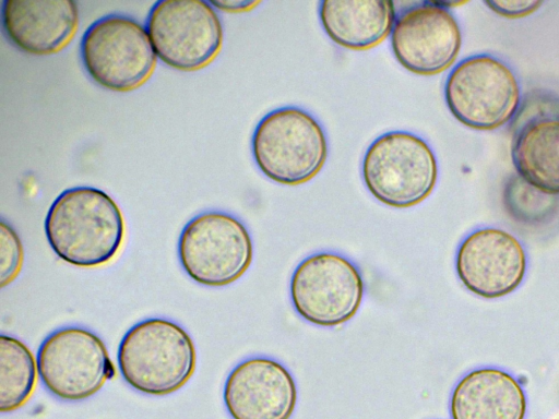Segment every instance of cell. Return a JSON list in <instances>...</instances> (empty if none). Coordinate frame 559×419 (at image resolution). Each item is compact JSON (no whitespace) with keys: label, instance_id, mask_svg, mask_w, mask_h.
<instances>
[{"label":"cell","instance_id":"2e32d148","mask_svg":"<svg viewBox=\"0 0 559 419\" xmlns=\"http://www.w3.org/2000/svg\"><path fill=\"white\" fill-rule=\"evenodd\" d=\"M452 419H524L526 397L519 381L498 368L466 373L450 398Z\"/></svg>","mask_w":559,"mask_h":419},{"label":"cell","instance_id":"7402d4cb","mask_svg":"<svg viewBox=\"0 0 559 419\" xmlns=\"http://www.w3.org/2000/svg\"><path fill=\"white\" fill-rule=\"evenodd\" d=\"M209 2L215 9L231 13L250 11L260 3L257 0H210Z\"/></svg>","mask_w":559,"mask_h":419},{"label":"cell","instance_id":"ba28073f","mask_svg":"<svg viewBox=\"0 0 559 419\" xmlns=\"http://www.w3.org/2000/svg\"><path fill=\"white\" fill-rule=\"evenodd\" d=\"M145 28L156 57L181 71L207 65L223 45V26L215 8L204 0H158Z\"/></svg>","mask_w":559,"mask_h":419},{"label":"cell","instance_id":"44dd1931","mask_svg":"<svg viewBox=\"0 0 559 419\" xmlns=\"http://www.w3.org/2000/svg\"><path fill=\"white\" fill-rule=\"evenodd\" d=\"M484 3L499 15L514 19L535 12L542 4L539 0H489Z\"/></svg>","mask_w":559,"mask_h":419},{"label":"cell","instance_id":"5bb4252c","mask_svg":"<svg viewBox=\"0 0 559 419\" xmlns=\"http://www.w3.org/2000/svg\"><path fill=\"white\" fill-rule=\"evenodd\" d=\"M223 397L233 419H290L297 404V387L282 363L257 356L230 371Z\"/></svg>","mask_w":559,"mask_h":419},{"label":"cell","instance_id":"d6986e66","mask_svg":"<svg viewBox=\"0 0 559 419\" xmlns=\"http://www.w3.org/2000/svg\"><path fill=\"white\" fill-rule=\"evenodd\" d=\"M502 203L514 220L538 225L548 222L557 213L559 195L536 188L514 172L503 182Z\"/></svg>","mask_w":559,"mask_h":419},{"label":"cell","instance_id":"30bf717a","mask_svg":"<svg viewBox=\"0 0 559 419\" xmlns=\"http://www.w3.org/2000/svg\"><path fill=\"white\" fill-rule=\"evenodd\" d=\"M37 370L53 396L70 402L86 399L115 375L103 340L78 326L49 334L37 352Z\"/></svg>","mask_w":559,"mask_h":419},{"label":"cell","instance_id":"7c38bea8","mask_svg":"<svg viewBox=\"0 0 559 419\" xmlns=\"http://www.w3.org/2000/svg\"><path fill=\"white\" fill-rule=\"evenodd\" d=\"M391 48L401 65L420 75L450 68L462 46L460 24L441 1H424L396 15Z\"/></svg>","mask_w":559,"mask_h":419},{"label":"cell","instance_id":"9c48e42d","mask_svg":"<svg viewBox=\"0 0 559 419\" xmlns=\"http://www.w3.org/2000/svg\"><path fill=\"white\" fill-rule=\"evenodd\" d=\"M289 292L300 318L317 326L334 327L357 313L365 284L360 271L349 259L322 251L307 256L296 266Z\"/></svg>","mask_w":559,"mask_h":419},{"label":"cell","instance_id":"ffe728a7","mask_svg":"<svg viewBox=\"0 0 559 419\" xmlns=\"http://www.w3.org/2000/svg\"><path fill=\"white\" fill-rule=\"evenodd\" d=\"M23 263V247L11 225L0 223V287L10 284L19 274Z\"/></svg>","mask_w":559,"mask_h":419},{"label":"cell","instance_id":"3957f363","mask_svg":"<svg viewBox=\"0 0 559 419\" xmlns=\"http://www.w3.org/2000/svg\"><path fill=\"white\" fill-rule=\"evenodd\" d=\"M251 151L260 171L274 182L298 185L316 177L328 158V140L308 111L286 106L255 125Z\"/></svg>","mask_w":559,"mask_h":419},{"label":"cell","instance_id":"5b68a950","mask_svg":"<svg viewBox=\"0 0 559 419\" xmlns=\"http://www.w3.org/2000/svg\"><path fill=\"white\" fill-rule=\"evenodd\" d=\"M361 177L379 202L407 208L430 195L438 179V163L432 148L420 136L408 131H389L366 149Z\"/></svg>","mask_w":559,"mask_h":419},{"label":"cell","instance_id":"ac0fdd59","mask_svg":"<svg viewBox=\"0 0 559 419\" xmlns=\"http://www.w3.org/2000/svg\"><path fill=\"white\" fill-rule=\"evenodd\" d=\"M37 361L20 339L0 336V410L11 412L32 395L37 378Z\"/></svg>","mask_w":559,"mask_h":419},{"label":"cell","instance_id":"9a60e30c","mask_svg":"<svg viewBox=\"0 0 559 419\" xmlns=\"http://www.w3.org/2000/svg\"><path fill=\"white\" fill-rule=\"evenodd\" d=\"M1 23L7 38L20 50L50 55L74 35L79 9L72 0H3Z\"/></svg>","mask_w":559,"mask_h":419},{"label":"cell","instance_id":"7a4b0ae2","mask_svg":"<svg viewBox=\"0 0 559 419\" xmlns=\"http://www.w3.org/2000/svg\"><path fill=\"white\" fill-rule=\"evenodd\" d=\"M195 349L189 334L165 319L133 325L118 348L123 380L147 395H167L183 386L194 372Z\"/></svg>","mask_w":559,"mask_h":419},{"label":"cell","instance_id":"8992f818","mask_svg":"<svg viewBox=\"0 0 559 419\" xmlns=\"http://www.w3.org/2000/svg\"><path fill=\"white\" fill-rule=\"evenodd\" d=\"M80 57L90 77L115 92L140 87L156 64L145 26L118 13L102 16L85 29Z\"/></svg>","mask_w":559,"mask_h":419},{"label":"cell","instance_id":"8fae6325","mask_svg":"<svg viewBox=\"0 0 559 419\" xmlns=\"http://www.w3.org/2000/svg\"><path fill=\"white\" fill-rule=\"evenodd\" d=\"M515 172L536 188L559 195V96L536 88L522 97L511 120Z\"/></svg>","mask_w":559,"mask_h":419},{"label":"cell","instance_id":"277c9868","mask_svg":"<svg viewBox=\"0 0 559 419\" xmlns=\"http://www.w3.org/2000/svg\"><path fill=\"white\" fill-rule=\"evenodd\" d=\"M443 92L445 104L459 122L484 131L511 122L523 97L511 65L486 52L459 61L449 72Z\"/></svg>","mask_w":559,"mask_h":419},{"label":"cell","instance_id":"4fadbf2b","mask_svg":"<svg viewBox=\"0 0 559 419\" xmlns=\"http://www.w3.org/2000/svg\"><path fill=\"white\" fill-rule=\"evenodd\" d=\"M526 253L522 243L504 229L481 227L459 244L455 271L472 294L496 299L514 291L526 273Z\"/></svg>","mask_w":559,"mask_h":419},{"label":"cell","instance_id":"e0dca14e","mask_svg":"<svg viewBox=\"0 0 559 419\" xmlns=\"http://www.w3.org/2000/svg\"><path fill=\"white\" fill-rule=\"evenodd\" d=\"M396 19L392 1L323 0L319 20L326 35L338 46L367 50L382 43Z\"/></svg>","mask_w":559,"mask_h":419},{"label":"cell","instance_id":"52a82bcc","mask_svg":"<svg viewBox=\"0 0 559 419\" xmlns=\"http://www.w3.org/2000/svg\"><path fill=\"white\" fill-rule=\"evenodd\" d=\"M178 256L183 271L194 282L222 287L239 279L249 268L253 244L248 229L237 217L209 211L185 225Z\"/></svg>","mask_w":559,"mask_h":419},{"label":"cell","instance_id":"6da1fadb","mask_svg":"<svg viewBox=\"0 0 559 419\" xmlns=\"http://www.w3.org/2000/svg\"><path fill=\"white\" fill-rule=\"evenodd\" d=\"M44 229L58 258L75 266L95 267L109 262L120 250L124 222L106 192L81 185L62 191L52 201Z\"/></svg>","mask_w":559,"mask_h":419}]
</instances>
